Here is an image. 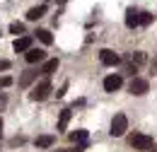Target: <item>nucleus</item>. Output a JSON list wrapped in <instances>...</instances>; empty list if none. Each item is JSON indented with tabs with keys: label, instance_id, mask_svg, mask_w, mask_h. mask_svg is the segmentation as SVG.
Masks as SVG:
<instances>
[{
	"label": "nucleus",
	"instance_id": "obj_23",
	"mask_svg": "<svg viewBox=\"0 0 157 152\" xmlns=\"http://www.w3.org/2000/svg\"><path fill=\"white\" fill-rule=\"evenodd\" d=\"M0 138H2V118H0Z\"/></svg>",
	"mask_w": 157,
	"mask_h": 152
},
{
	"label": "nucleus",
	"instance_id": "obj_1",
	"mask_svg": "<svg viewBox=\"0 0 157 152\" xmlns=\"http://www.w3.org/2000/svg\"><path fill=\"white\" fill-rule=\"evenodd\" d=\"M128 142H131V147H136V150H140V152L155 150V140H152L150 135H145V133H133L128 138Z\"/></svg>",
	"mask_w": 157,
	"mask_h": 152
},
{
	"label": "nucleus",
	"instance_id": "obj_17",
	"mask_svg": "<svg viewBox=\"0 0 157 152\" xmlns=\"http://www.w3.org/2000/svg\"><path fill=\"white\" fill-rule=\"evenodd\" d=\"M68 138H70L73 142H85V140H87V131H75V133H70Z\"/></svg>",
	"mask_w": 157,
	"mask_h": 152
},
{
	"label": "nucleus",
	"instance_id": "obj_3",
	"mask_svg": "<svg viewBox=\"0 0 157 152\" xmlns=\"http://www.w3.org/2000/svg\"><path fill=\"white\" fill-rule=\"evenodd\" d=\"M48 94H51V82H48V80H44V82H39V85L29 92V99H32V101H44Z\"/></svg>",
	"mask_w": 157,
	"mask_h": 152
},
{
	"label": "nucleus",
	"instance_id": "obj_25",
	"mask_svg": "<svg viewBox=\"0 0 157 152\" xmlns=\"http://www.w3.org/2000/svg\"><path fill=\"white\" fill-rule=\"evenodd\" d=\"M58 152H75V150H58Z\"/></svg>",
	"mask_w": 157,
	"mask_h": 152
},
{
	"label": "nucleus",
	"instance_id": "obj_20",
	"mask_svg": "<svg viewBox=\"0 0 157 152\" xmlns=\"http://www.w3.org/2000/svg\"><path fill=\"white\" fill-rule=\"evenodd\" d=\"M10 85H12V77H10V75L0 77V89H5V87H10Z\"/></svg>",
	"mask_w": 157,
	"mask_h": 152
},
{
	"label": "nucleus",
	"instance_id": "obj_22",
	"mask_svg": "<svg viewBox=\"0 0 157 152\" xmlns=\"http://www.w3.org/2000/svg\"><path fill=\"white\" fill-rule=\"evenodd\" d=\"M65 89H68V85H63V87H60L58 92H56V97H63V94H65Z\"/></svg>",
	"mask_w": 157,
	"mask_h": 152
},
{
	"label": "nucleus",
	"instance_id": "obj_2",
	"mask_svg": "<svg viewBox=\"0 0 157 152\" xmlns=\"http://www.w3.org/2000/svg\"><path fill=\"white\" fill-rule=\"evenodd\" d=\"M126 131H128V118H126V114H116L114 121H111V131L109 133L114 135V138H121Z\"/></svg>",
	"mask_w": 157,
	"mask_h": 152
},
{
	"label": "nucleus",
	"instance_id": "obj_24",
	"mask_svg": "<svg viewBox=\"0 0 157 152\" xmlns=\"http://www.w3.org/2000/svg\"><path fill=\"white\" fill-rule=\"evenodd\" d=\"M2 104H5V97H0V106H2Z\"/></svg>",
	"mask_w": 157,
	"mask_h": 152
},
{
	"label": "nucleus",
	"instance_id": "obj_10",
	"mask_svg": "<svg viewBox=\"0 0 157 152\" xmlns=\"http://www.w3.org/2000/svg\"><path fill=\"white\" fill-rule=\"evenodd\" d=\"M126 27H128V29H136L138 27V12L133 10V7L126 12Z\"/></svg>",
	"mask_w": 157,
	"mask_h": 152
},
{
	"label": "nucleus",
	"instance_id": "obj_19",
	"mask_svg": "<svg viewBox=\"0 0 157 152\" xmlns=\"http://www.w3.org/2000/svg\"><path fill=\"white\" fill-rule=\"evenodd\" d=\"M131 58H133V63H136V65H143V63H145V53H143V51H136Z\"/></svg>",
	"mask_w": 157,
	"mask_h": 152
},
{
	"label": "nucleus",
	"instance_id": "obj_13",
	"mask_svg": "<svg viewBox=\"0 0 157 152\" xmlns=\"http://www.w3.org/2000/svg\"><path fill=\"white\" fill-rule=\"evenodd\" d=\"M34 80H36V73H34V70H27V73L20 77V87H29Z\"/></svg>",
	"mask_w": 157,
	"mask_h": 152
},
{
	"label": "nucleus",
	"instance_id": "obj_15",
	"mask_svg": "<svg viewBox=\"0 0 157 152\" xmlns=\"http://www.w3.org/2000/svg\"><path fill=\"white\" fill-rule=\"evenodd\" d=\"M152 19H155L152 12H138V24H143V27H147Z\"/></svg>",
	"mask_w": 157,
	"mask_h": 152
},
{
	"label": "nucleus",
	"instance_id": "obj_9",
	"mask_svg": "<svg viewBox=\"0 0 157 152\" xmlns=\"http://www.w3.org/2000/svg\"><path fill=\"white\" fill-rule=\"evenodd\" d=\"M46 15V5H39V7H32V10H27V19L29 22H36Z\"/></svg>",
	"mask_w": 157,
	"mask_h": 152
},
{
	"label": "nucleus",
	"instance_id": "obj_14",
	"mask_svg": "<svg viewBox=\"0 0 157 152\" xmlns=\"http://www.w3.org/2000/svg\"><path fill=\"white\" fill-rule=\"evenodd\" d=\"M36 36H39V41H41V44H46V46L53 44V36H51L48 29H36Z\"/></svg>",
	"mask_w": 157,
	"mask_h": 152
},
{
	"label": "nucleus",
	"instance_id": "obj_6",
	"mask_svg": "<svg viewBox=\"0 0 157 152\" xmlns=\"http://www.w3.org/2000/svg\"><path fill=\"white\" fill-rule=\"evenodd\" d=\"M99 60H101L104 65H116L121 58H118V53H114L111 48H101V51H99Z\"/></svg>",
	"mask_w": 157,
	"mask_h": 152
},
{
	"label": "nucleus",
	"instance_id": "obj_21",
	"mask_svg": "<svg viewBox=\"0 0 157 152\" xmlns=\"http://www.w3.org/2000/svg\"><path fill=\"white\" fill-rule=\"evenodd\" d=\"M0 70H10V60H0Z\"/></svg>",
	"mask_w": 157,
	"mask_h": 152
},
{
	"label": "nucleus",
	"instance_id": "obj_8",
	"mask_svg": "<svg viewBox=\"0 0 157 152\" xmlns=\"http://www.w3.org/2000/svg\"><path fill=\"white\" fill-rule=\"evenodd\" d=\"M12 48H15L17 53H22V51H29V48H32V36H20V39H15Z\"/></svg>",
	"mask_w": 157,
	"mask_h": 152
},
{
	"label": "nucleus",
	"instance_id": "obj_12",
	"mask_svg": "<svg viewBox=\"0 0 157 152\" xmlns=\"http://www.w3.org/2000/svg\"><path fill=\"white\" fill-rule=\"evenodd\" d=\"M70 114H73L70 109H63V111H60V118H58V131H65V128H68V121H70Z\"/></svg>",
	"mask_w": 157,
	"mask_h": 152
},
{
	"label": "nucleus",
	"instance_id": "obj_7",
	"mask_svg": "<svg viewBox=\"0 0 157 152\" xmlns=\"http://www.w3.org/2000/svg\"><path fill=\"white\" fill-rule=\"evenodd\" d=\"M44 58H46V53H44L41 48H29V51L24 53V60H27V63H41Z\"/></svg>",
	"mask_w": 157,
	"mask_h": 152
},
{
	"label": "nucleus",
	"instance_id": "obj_18",
	"mask_svg": "<svg viewBox=\"0 0 157 152\" xmlns=\"http://www.w3.org/2000/svg\"><path fill=\"white\" fill-rule=\"evenodd\" d=\"M10 34H24V24L22 22H12L10 24Z\"/></svg>",
	"mask_w": 157,
	"mask_h": 152
},
{
	"label": "nucleus",
	"instance_id": "obj_16",
	"mask_svg": "<svg viewBox=\"0 0 157 152\" xmlns=\"http://www.w3.org/2000/svg\"><path fill=\"white\" fill-rule=\"evenodd\" d=\"M36 145L39 147H51L53 145V135H39L36 138Z\"/></svg>",
	"mask_w": 157,
	"mask_h": 152
},
{
	"label": "nucleus",
	"instance_id": "obj_11",
	"mask_svg": "<svg viewBox=\"0 0 157 152\" xmlns=\"http://www.w3.org/2000/svg\"><path fill=\"white\" fill-rule=\"evenodd\" d=\"M56 70H58V58L46 60V63H44V68H41V73H44V75H51V73H56Z\"/></svg>",
	"mask_w": 157,
	"mask_h": 152
},
{
	"label": "nucleus",
	"instance_id": "obj_5",
	"mask_svg": "<svg viewBox=\"0 0 157 152\" xmlns=\"http://www.w3.org/2000/svg\"><path fill=\"white\" fill-rule=\"evenodd\" d=\"M121 85H123V77L121 75H109V77H104V92H118L121 89Z\"/></svg>",
	"mask_w": 157,
	"mask_h": 152
},
{
	"label": "nucleus",
	"instance_id": "obj_4",
	"mask_svg": "<svg viewBox=\"0 0 157 152\" xmlns=\"http://www.w3.org/2000/svg\"><path fill=\"white\" fill-rule=\"evenodd\" d=\"M147 89H150V82H147V80H143V77H133V80H131V85H128V92H131V94H136V97L147 94Z\"/></svg>",
	"mask_w": 157,
	"mask_h": 152
}]
</instances>
